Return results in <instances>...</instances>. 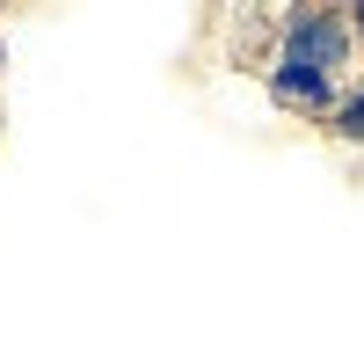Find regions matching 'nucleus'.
<instances>
[{
  "label": "nucleus",
  "instance_id": "nucleus-4",
  "mask_svg": "<svg viewBox=\"0 0 364 350\" xmlns=\"http://www.w3.org/2000/svg\"><path fill=\"white\" fill-rule=\"evenodd\" d=\"M0 58H8V51H0Z\"/></svg>",
  "mask_w": 364,
  "mask_h": 350
},
{
  "label": "nucleus",
  "instance_id": "nucleus-1",
  "mask_svg": "<svg viewBox=\"0 0 364 350\" xmlns=\"http://www.w3.org/2000/svg\"><path fill=\"white\" fill-rule=\"evenodd\" d=\"M357 37H350V15L343 8H291L277 22V51L262 66V88L277 110H299V117H328L350 88V66H357Z\"/></svg>",
  "mask_w": 364,
  "mask_h": 350
},
{
  "label": "nucleus",
  "instance_id": "nucleus-3",
  "mask_svg": "<svg viewBox=\"0 0 364 350\" xmlns=\"http://www.w3.org/2000/svg\"><path fill=\"white\" fill-rule=\"evenodd\" d=\"M350 37H357V51H364V8H350Z\"/></svg>",
  "mask_w": 364,
  "mask_h": 350
},
{
  "label": "nucleus",
  "instance_id": "nucleus-2",
  "mask_svg": "<svg viewBox=\"0 0 364 350\" xmlns=\"http://www.w3.org/2000/svg\"><path fill=\"white\" fill-rule=\"evenodd\" d=\"M328 132H336L343 146H364V80H350V88H343V102L328 110Z\"/></svg>",
  "mask_w": 364,
  "mask_h": 350
}]
</instances>
